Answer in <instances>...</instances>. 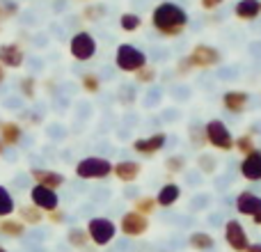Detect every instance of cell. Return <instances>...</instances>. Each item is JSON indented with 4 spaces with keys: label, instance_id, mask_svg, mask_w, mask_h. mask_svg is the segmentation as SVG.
<instances>
[{
    "label": "cell",
    "instance_id": "obj_24",
    "mask_svg": "<svg viewBox=\"0 0 261 252\" xmlns=\"http://www.w3.org/2000/svg\"><path fill=\"white\" fill-rule=\"evenodd\" d=\"M14 211H16V199H14L12 190L7 186L0 184V220L14 216Z\"/></svg>",
    "mask_w": 261,
    "mask_h": 252
},
{
    "label": "cell",
    "instance_id": "obj_5",
    "mask_svg": "<svg viewBox=\"0 0 261 252\" xmlns=\"http://www.w3.org/2000/svg\"><path fill=\"white\" fill-rule=\"evenodd\" d=\"M115 64H117L119 71L135 73L138 69H142L147 64V55L140 48H135L133 44H119L117 53H115Z\"/></svg>",
    "mask_w": 261,
    "mask_h": 252
},
{
    "label": "cell",
    "instance_id": "obj_22",
    "mask_svg": "<svg viewBox=\"0 0 261 252\" xmlns=\"http://www.w3.org/2000/svg\"><path fill=\"white\" fill-rule=\"evenodd\" d=\"M18 220L25 222V225H39L46 220V213L41 209L32 207V204H23V207H18Z\"/></svg>",
    "mask_w": 261,
    "mask_h": 252
},
{
    "label": "cell",
    "instance_id": "obj_4",
    "mask_svg": "<svg viewBox=\"0 0 261 252\" xmlns=\"http://www.w3.org/2000/svg\"><path fill=\"white\" fill-rule=\"evenodd\" d=\"M204 138H206V144H211L218 152H231L234 149V135L220 119H211V122L204 124Z\"/></svg>",
    "mask_w": 261,
    "mask_h": 252
},
{
    "label": "cell",
    "instance_id": "obj_6",
    "mask_svg": "<svg viewBox=\"0 0 261 252\" xmlns=\"http://www.w3.org/2000/svg\"><path fill=\"white\" fill-rule=\"evenodd\" d=\"M188 62L193 69H213L222 62V53L216 48V46L195 44L188 53Z\"/></svg>",
    "mask_w": 261,
    "mask_h": 252
},
{
    "label": "cell",
    "instance_id": "obj_26",
    "mask_svg": "<svg viewBox=\"0 0 261 252\" xmlns=\"http://www.w3.org/2000/svg\"><path fill=\"white\" fill-rule=\"evenodd\" d=\"M156 209H158V204H156L153 195H142V197H135V202H133V211L142 213V216H147V218L151 216Z\"/></svg>",
    "mask_w": 261,
    "mask_h": 252
},
{
    "label": "cell",
    "instance_id": "obj_21",
    "mask_svg": "<svg viewBox=\"0 0 261 252\" xmlns=\"http://www.w3.org/2000/svg\"><path fill=\"white\" fill-rule=\"evenodd\" d=\"M25 230H28L25 222L16 220V218H12V216L0 220V234L7 236V239H21V236L25 234Z\"/></svg>",
    "mask_w": 261,
    "mask_h": 252
},
{
    "label": "cell",
    "instance_id": "obj_7",
    "mask_svg": "<svg viewBox=\"0 0 261 252\" xmlns=\"http://www.w3.org/2000/svg\"><path fill=\"white\" fill-rule=\"evenodd\" d=\"M96 48H99V46H96V39L85 30L76 32V35L71 37V41H69V53H71V58L78 60V62L92 60L96 55Z\"/></svg>",
    "mask_w": 261,
    "mask_h": 252
},
{
    "label": "cell",
    "instance_id": "obj_42",
    "mask_svg": "<svg viewBox=\"0 0 261 252\" xmlns=\"http://www.w3.org/2000/svg\"><path fill=\"white\" fill-rule=\"evenodd\" d=\"M3 154H5V144L0 142V156H3Z\"/></svg>",
    "mask_w": 261,
    "mask_h": 252
},
{
    "label": "cell",
    "instance_id": "obj_34",
    "mask_svg": "<svg viewBox=\"0 0 261 252\" xmlns=\"http://www.w3.org/2000/svg\"><path fill=\"white\" fill-rule=\"evenodd\" d=\"M103 16H106L103 5H92V7L83 9V18H87V21H99V18H103Z\"/></svg>",
    "mask_w": 261,
    "mask_h": 252
},
{
    "label": "cell",
    "instance_id": "obj_30",
    "mask_svg": "<svg viewBox=\"0 0 261 252\" xmlns=\"http://www.w3.org/2000/svg\"><path fill=\"white\" fill-rule=\"evenodd\" d=\"M234 149L239 154H243V156H248V154H252L254 149H257V144H254V138L250 133L245 135H239V138L234 140Z\"/></svg>",
    "mask_w": 261,
    "mask_h": 252
},
{
    "label": "cell",
    "instance_id": "obj_10",
    "mask_svg": "<svg viewBox=\"0 0 261 252\" xmlns=\"http://www.w3.org/2000/svg\"><path fill=\"white\" fill-rule=\"evenodd\" d=\"M225 243L229 245L234 252H245L250 245V236L245 232V227L239 220H227L225 222Z\"/></svg>",
    "mask_w": 261,
    "mask_h": 252
},
{
    "label": "cell",
    "instance_id": "obj_15",
    "mask_svg": "<svg viewBox=\"0 0 261 252\" xmlns=\"http://www.w3.org/2000/svg\"><path fill=\"white\" fill-rule=\"evenodd\" d=\"M239 172L243 179L248 181H261V149H254L252 154H248V156H243V161H241L239 165Z\"/></svg>",
    "mask_w": 261,
    "mask_h": 252
},
{
    "label": "cell",
    "instance_id": "obj_11",
    "mask_svg": "<svg viewBox=\"0 0 261 252\" xmlns=\"http://www.w3.org/2000/svg\"><path fill=\"white\" fill-rule=\"evenodd\" d=\"M167 144V133H151V135H144V138H138L133 142V152L140 154V156H153L158 154L163 147Z\"/></svg>",
    "mask_w": 261,
    "mask_h": 252
},
{
    "label": "cell",
    "instance_id": "obj_18",
    "mask_svg": "<svg viewBox=\"0 0 261 252\" xmlns=\"http://www.w3.org/2000/svg\"><path fill=\"white\" fill-rule=\"evenodd\" d=\"M140 172H142V165H140L138 161H119V163H113V174L117 177L119 181H124V184H130V181H135L140 177Z\"/></svg>",
    "mask_w": 261,
    "mask_h": 252
},
{
    "label": "cell",
    "instance_id": "obj_43",
    "mask_svg": "<svg viewBox=\"0 0 261 252\" xmlns=\"http://www.w3.org/2000/svg\"><path fill=\"white\" fill-rule=\"evenodd\" d=\"M0 252H9V250H7V248H3V245H0Z\"/></svg>",
    "mask_w": 261,
    "mask_h": 252
},
{
    "label": "cell",
    "instance_id": "obj_1",
    "mask_svg": "<svg viewBox=\"0 0 261 252\" xmlns=\"http://www.w3.org/2000/svg\"><path fill=\"white\" fill-rule=\"evenodd\" d=\"M151 26L163 37H179L181 32L188 28V12L181 5L165 0V3L156 5L151 12Z\"/></svg>",
    "mask_w": 261,
    "mask_h": 252
},
{
    "label": "cell",
    "instance_id": "obj_39",
    "mask_svg": "<svg viewBox=\"0 0 261 252\" xmlns=\"http://www.w3.org/2000/svg\"><path fill=\"white\" fill-rule=\"evenodd\" d=\"M245 252H261V241L259 243H250L248 248H245Z\"/></svg>",
    "mask_w": 261,
    "mask_h": 252
},
{
    "label": "cell",
    "instance_id": "obj_28",
    "mask_svg": "<svg viewBox=\"0 0 261 252\" xmlns=\"http://www.w3.org/2000/svg\"><path fill=\"white\" fill-rule=\"evenodd\" d=\"M186 165H188V161H186V156H181V154H172V156L165 158V170L170 172V174H181V172L186 170Z\"/></svg>",
    "mask_w": 261,
    "mask_h": 252
},
{
    "label": "cell",
    "instance_id": "obj_44",
    "mask_svg": "<svg viewBox=\"0 0 261 252\" xmlns=\"http://www.w3.org/2000/svg\"><path fill=\"white\" fill-rule=\"evenodd\" d=\"M0 16H3V7H0Z\"/></svg>",
    "mask_w": 261,
    "mask_h": 252
},
{
    "label": "cell",
    "instance_id": "obj_41",
    "mask_svg": "<svg viewBox=\"0 0 261 252\" xmlns=\"http://www.w3.org/2000/svg\"><path fill=\"white\" fill-rule=\"evenodd\" d=\"M252 220H254V225H259V227H261V213H259V216H254Z\"/></svg>",
    "mask_w": 261,
    "mask_h": 252
},
{
    "label": "cell",
    "instance_id": "obj_19",
    "mask_svg": "<svg viewBox=\"0 0 261 252\" xmlns=\"http://www.w3.org/2000/svg\"><path fill=\"white\" fill-rule=\"evenodd\" d=\"M179 197H181V186L170 181V184L161 186V190H158V195H156V204L163 209H170L179 202Z\"/></svg>",
    "mask_w": 261,
    "mask_h": 252
},
{
    "label": "cell",
    "instance_id": "obj_13",
    "mask_svg": "<svg viewBox=\"0 0 261 252\" xmlns=\"http://www.w3.org/2000/svg\"><path fill=\"white\" fill-rule=\"evenodd\" d=\"M25 62V51L18 44L9 41V44H0V64L5 69H18Z\"/></svg>",
    "mask_w": 261,
    "mask_h": 252
},
{
    "label": "cell",
    "instance_id": "obj_20",
    "mask_svg": "<svg viewBox=\"0 0 261 252\" xmlns=\"http://www.w3.org/2000/svg\"><path fill=\"white\" fill-rule=\"evenodd\" d=\"M234 14L241 21H254L261 14V0H239L234 7Z\"/></svg>",
    "mask_w": 261,
    "mask_h": 252
},
{
    "label": "cell",
    "instance_id": "obj_35",
    "mask_svg": "<svg viewBox=\"0 0 261 252\" xmlns=\"http://www.w3.org/2000/svg\"><path fill=\"white\" fill-rule=\"evenodd\" d=\"M188 133H190V140H193V144H197V147L206 144V138H204V126L195 124L193 129H188Z\"/></svg>",
    "mask_w": 261,
    "mask_h": 252
},
{
    "label": "cell",
    "instance_id": "obj_23",
    "mask_svg": "<svg viewBox=\"0 0 261 252\" xmlns=\"http://www.w3.org/2000/svg\"><path fill=\"white\" fill-rule=\"evenodd\" d=\"M67 243L76 250H85L92 241H90V234H87L85 227H71V230L67 232Z\"/></svg>",
    "mask_w": 261,
    "mask_h": 252
},
{
    "label": "cell",
    "instance_id": "obj_14",
    "mask_svg": "<svg viewBox=\"0 0 261 252\" xmlns=\"http://www.w3.org/2000/svg\"><path fill=\"white\" fill-rule=\"evenodd\" d=\"M236 211L241 216H259L261 213V195L252 193V190H243V193L236 195Z\"/></svg>",
    "mask_w": 261,
    "mask_h": 252
},
{
    "label": "cell",
    "instance_id": "obj_29",
    "mask_svg": "<svg viewBox=\"0 0 261 252\" xmlns=\"http://www.w3.org/2000/svg\"><path fill=\"white\" fill-rule=\"evenodd\" d=\"M140 26H142V18H140L138 14L126 12L119 16V28H122L124 32H135V30H140Z\"/></svg>",
    "mask_w": 261,
    "mask_h": 252
},
{
    "label": "cell",
    "instance_id": "obj_17",
    "mask_svg": "<svg viewBox=\"0 0 261 252\" xmlns=\"http://www.w3.org/2000/svg\"><path fill=\"white\" fill-rule=\"evenodd\" d=\"M248 101H250L248 92L229 90V92H225V94H222V108H225L227 113L239 115V113H243V110L248 108Z\"/></svg>",
    "mask_w": 261,
    "mask_h": 252
},
{
    "label": "cell",
    "instance_id": "obj_31",
    "mask_svg": "<svg viewBox=\"0 0 261 252\" xmlns=\"http://www.w3.org/2000/svg\"><path fill=\"white\" fill-rule=\"evenodd\" d=\"M81 87L87 92V94H96V92L101 90V78L96 76V73H83Z\"/></svg>",
    "mask_w": 261,
    "mask_h": 252
},
{
    "label": "cell",
    "instance_id": "obj_25",
    "mask_svg": "<svg viewBox=\"0 0 261 252\" xmlns=\"http://www.w3.org/2000/svg\"><path fill=\"white\" fill-rule=\"evenodd\" d=\"M188 245L193 250H211L216 245V239H213L208 232H193L188 236Z\"/></svg>",
    "mask_w": 261,
    "mask_h": 252
},
{
    "label": "cell",
    "instance_id": "obj_12",
    "mask_svg": "<svg viewBox=\"0 0 261 252\" xmlns=\"http://www.w3.org/2000/svg\"><path fill=\"white\" fill-rule=\"evenodd\" d=\"M30 177L35 179L37 186H44V188H50V190H58L67 184L62 172L58 170H48V167H32L30 170Z\"/></svg>",
    "mask_w": 261,
    "mask_h": 252
},
{
    "label": "cell",
    "instance_id": "obj_8",
    "mask_svg": "<svg viewBox=\"0 0 261 252\" xmlns=\"http://www.w3.org/2000/svg\"><path fill=\"white\" fill-rule=\"evenodd\" d=\"M147 230H149V218L138 211H126L122 216V220H119V232L124 236H128V239H138V236L147 234Z\"/></svg>",
    "mask_w": 261,
    "mask_h": 252
},
{
    "label": "cell",
    "instance_id": "obj_2",
    "mask_svg": "<svg viewBox=\"0 0 261 252\" xmlns=\"http://www.w3.org/2000/svg\"><path fill=\"white\" fill-rule=\"evenodd\" d=\"M73 172H76V177L83 181H101L113 174V163L101 156H85L76 163Z\"/></svg>",
    "mask_w": 261,
    "mask_h": 252
},
{
    "label": "cell",
    "instance_id": "obj_40",
    "mask_svg": "<svg viewBox=\"0 0 261 252\" xmlns=\"http://www.w3.org/2000/svg\"><path fill=\"white\" fill-rule=\"evenodd\" d=\"M5 81H7V69H5L3 64H0V85H3Z\"/></svg>",
    "mask_w": 261,
    "mask_h": 252
},
{
    "label": "cell",
    "instance_id": "obj_3",
    "mask_svg": "<svg viewBox=\"0 0 261 252\" xmlns=\"http://www.w3.org/2000/svg\"><path fill=\"white\" fill-rule=\"evenodd\" d=\"M85 230H87V234H90V241L96 245V248H106V245H110L115 241L119 227L115 225L110 218L96 216V218H90Z\"/></svg>",
    "mask_w": 261,
    "mask_h": 252
},
{
    "label": "cell",
    "instance_id": "obj_45",
    "mask_svg": "<svg viewBox=\"0 0 261 252\" xmlns=\"http://www.w3.org/2000/svg\"><path fill=\"white\" fill-rule=\"evenodd\" d=\"M85 3H90V0H85Z\"/></svg>",
    "mask_w": 261,
    "mask_h": 252
},
{
    "label": "cell",
    "instance_id": "obj_38",
    "mask_svg": "<svg viewBox=\"0 0 261 252\" xmlns=\"http://www.w3.org/2000/svg\"><path fill=\"white\" fill-rule=\"evenodd\" d=\"M202 3V9H206V12H213V9H218L225 0H199Z\"/></svg>",
    "mask_w": 261,
    "mask_h": 252
},
{
    "label": "cell",
    "instance_id": "obj_16",
    "mask_svg": "<svg viewBox=\"0 0 261 252\" xmlns=\"http://www.w3.org/2000/svg\"><path fill=\"white\" fill-rule=\"evenodd\" d=\"M23 140V126L16 119H7V122H0V142L5 147H16Z\"/></svg>",
    "mask_w": 261,
    "mask_h": 252
},
{
    "label": "cell",
    "instance_id": "obj_37",
    "mask_svg": "<svg viewBox=\"0 0 261 252\" xmlns=\"http://www.w3.org/2000/svg\"><path fill=\"white\" fill-rule=\"evenodd\" d=\"M190 71H193V67H190L188 58L179 60V64H176V73H179V76H186V73H190Z\"/></svg>",
    "mask_w": 261,
    "mask_h": 252
},
{
    "label": "cell",
    "instance_id": "obj_9",
    "mask_svg": "<svg viewBox=\"0 0 261 252\" xmlns=\"http://www.w3.org/2000/svg\"><path fill=\"white\" fill-rule=\"evenodd\" d=\"M30 204L37 209H41L44 213H50L55 209H60V197H58V190H50L44 188V186H32L30 188Z\"/></svg>",
    "mask_w": 261,
    "mask_h": 252
},
{
    "label": "cell",
    "instance_id": "obj_27",
    "mask_svg": "<svg viewBox=\"0 0 261 252\" xmlns=\"http://www.w3.org/2000/svg\"><path fill=\"white\" fill-rule=\"evenodd\" d=\"M18 94L23 96L25 101H32L37 96V81L32 76H25L18 81Z\"/></svg>",
    "mask_w": 261,
    "mask_h": 252
},
{
    "label": "cell",
    "instance_id": "obj_32",
    "mask_svg": "<svg viewBox=\"0 0 261 252\" xmlns=\"http://www.w3.org/2000/svg\"><path fill=\"white\" fill-rule=\"evenodd\" d=\"M156 76H158L156 67H151L149 62L144 64L142 69H138V71H135V81L142 83V85H149V83H153V81H156Z\"/></svg>",
    "mask_w": 261,
    "mask_h": 252
},
{
    "label": "cell",
    "instance_id": "obj_33",
    "mask_svg": "<svg viewBox=\"0 0 261 252\" xmlns=\"http://www.w3.org/2000/svg\"><path fill=\"white\" fill-rule=\"evenodd\" d=\"M197 165H199V170L202 172H206V174H211V172H216V167H218V161L213 156H208V154H199V158H197Z\"/></svg>",
    "mask_w": 261,
    "mask_h": 252
},
{
    "label": "cell",
    "instance_id": "obj_36",
    "mask_svg": "<svg viewBox=\"0 0 261 252\" xmlns=\"http://www.w3.org/2000/svg\"><path fill=\"white\" fill-rule=\"evenodd\" d=\"M46 220L50 222L53 227H58V225H64L67 222V213L62 211V209H55V211H50L48 216H46Z\"/></svg>",
    "mask_w": 261,
    "mask_h": 252
}]
</instances>
